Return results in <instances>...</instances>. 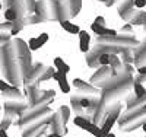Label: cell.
<instances>
[{
    "instance_id": "1",
    "label": "cell",
    "mask_w": 146,
    "mask_h": 137,
    "mask_svg": "<svg viewBox=\"0 0 146 137\" xmlns=\"http://www.w3.org/2000/svg\"><path fill=\"white\" fill-rule=\"evenodd\" d=\"M53 115H54V113L51 111L50 107H44L40 109H34V111L27 109L16 122H18L19 130L23 133L31 127L42 126V124H51Z\"/></svg>"
},
{
    "instance_id": "2",
    "label": "cell",
    "mask_w": 146,
    "mask_h": 137,
    "mask_svg": "<svg viewBox=\"0 0 146 137\" xmlns=\"http://www.w3.org/2000/svg\"><path fill=\"white\" fill-rule=\"evenodd\" d=\"M146 120V109L145 107H139L131 111H126L124 114H121L118 118V127L121 131H133L139 127H142L143 121Z\"/></svg>"
},
{
    "instance_id": "3",
    "label": "cell",
    "mask_w": 146,
    "mask_h": 137,
    "mask_svg": "<svg viewBox=\"0 0 146 137\" xmlns=\"http://www.w3.org/2000/svg\"><path fill=\"white\" fill-rule=\"evenodd\" d=\"M133 86H135V77H130L118 86H114V88H110V89H102L100 98L105 105L115 104L118 99L129 95L130 91H133Z\"/></svg>"
},
{
    "instance_id": "4",
    "label": "cell",
    "mask_w": 146,
    "mask_h": 137,
    "mask_svg": "<svg viewBox=\"0 0 146 137\" xmlns=\"http://www.w3.org/2000/svg\"><path fill=\"white\" fill-rule=\"evenodd\" d=\"M96 44L101 45H108V47H115V48H137L140 42L130 35H115V36H98L96 38Z\"/></svg>"
},
{
    "instance_id": "5",
    "label": "cell",
    "mask_w": 146,
    "mask_h": 137,
    "mask_svg": "<svg viewBox=\"0 0 146 137\" xmlns=\"http://www.w3.org/2000/svg\"><path fill=\"white\" fill-rule=\"evenodd\" d=\"M117 10H118V15L121 16V19L126 22H130L139 9L135 5V0H121L117 6Z\"/></svg>"
},
{
    "instance_id": "6",
    "label": "cell",
    "mask_w": 146,
    "mask_h": 137,
    "mask_svg": "<svg viewBox=\"0 0 146 137\" xmlns=\"http://www.w3.org/2000/svg\"><path fill=\"white\" fill-rule=\"evenodd\" d=\"M115 74H117V73L114 71V69H113L111 66H101V67L91 76L89 82H91L94 86H96V85L102 83L104 80H107V79H110V77L115 76Z\"/></svg>"
},
{
    "instance_id": "7",
    "label": "cell",
    "mask_w": 146,
    "mask_h": 137,
    "mask_svg": "<svg viewBox=\"0 0 146 137\" xmlns=\"http://www.w3.org/2000/svg\"><path fill=\"white\" fill-rule=\"evenodd\" d=\"M73 86L76 88V91L79 93H88V95H101L102 91H100V88L94 86L91 82H85L79 77L73 79Z\"/></svg>"
},
{
    "instance_id": "8",
    "label": "cell",
    "mask_w": 146,
    "mask_h": 137,
    "mask_svg": "<svg viewBox=\"0 0 146 137\" xmlns=\"http://www.w3.org/2000/svg\"><path fill=\"white\" fill-rule=\"evenodd\" d=\"M45 70H47V67L42 64V63H36L34 67H32V70H31V73H29V76L25 79V86H29V85H36V83H40V80H41V77H42V74L45 73Z\"/></svg>"
},
{
    "instance_id": "9",
    "label": "cell",
    "mask_w": 146,
    "mask_h": 137,
    "mask_svg": "<svg viewBox=\"0 0 146 137\" xmlns=\"http://www.w3.org/2000/svg\"><path fill=\"white\" fill-rule=\"evenodd\" d=\"M50 128H51V133H56L60 137H63V136L67 134L66 124H64L63 117H62V114H60V113H54L53 120H51V124H50Z\"/></svg>"
},
{
    "instance_id": "10",
    "label": "cell",
    "mask_w": 146,
    "mask_h": 137,
    "mask_svg": "<svg viewBox=\"0 0 146 137\" xmlns=\"http://www.w3.org/2000/svg\"><path fill=\"white\" fill-rule=\"evenodd\" d=\"M35 15L41 16L44 21H53L50 0H38L36 2V7H35Z\"/></svg>"
},
{
    "instance_id": "11",
    "label": "cell",
    "mask_w": 146,
    "mask_h": 137,
    "mask_svg": "<svg viewBox=\"0 0 146 137\" xmlns=\"http://www.w3.org/2000/svg\"><path fill=\"white\" fill-rule=\"evenodd\" d=\"M44 91L40 89V83L36 85H29V86H25V96L28 98V104H34L35 101H38V99L42 96Z\"/></svg>"
},
{
    "instance_id": "12",
    "label": "cell",
    "mask_w": 146,
    "mask_h": 137,
    "mask_svg": "<svg viewBox=\"0 0 146 137\" xmlns=\"http://www.w3.org/2000/svg\"><path fill=\"white\" fill-rule=\"evenodd\" d=\"M135 64L136 67H142L146 64V38L143 42H140V45L137 48H135Z\"/></svg>"
},
{
    "instance_id": "13",
    "label": "cell",
    "mask_w": 146,
    "mask_h": 137,
    "mask_svg": "<svg viewBox=\"0 0 146 137\" xmlns=\"http://www.w3.org/2000/svg\"><path fill=\"white\" fill-rule=\"evenodd\" d=\"M100 99H101V98H100ZM107 108H108V105H105L102 101H100L98 107H96V109H95V114H94V117H92V122L98 124V126H100L101 122H104L105 118H107Z\"/></svg>"
},
{
    "instance_id": "14",
    "label": "cell",
    "mask_w": 146,
    "mask_h": 137,
    "mask_svg": "<svg viewBox=\"0 0 146 137\" xmlns=\"http://www.w3.org/2000/svg\"><path fill=\"white\" fill-rule=\"evenodd\" d=\"M91 29H92V32L96 34V36H115V35H118L117 31L108 29L107 26H101V25L95 23V22L91 25Z\"/></svg>"
},
{
    "instance_id": "15",
    "label": "cell",
    "mask_w": 146,
    "mask_h": 137,
    "mask_svg": "<svg viewBox=\"0 0 146 137\" xmlns=\"http://www.w3.org/2000/svg\"><path fill=\"white\" fill-rule=\"evenodd\" d=\"M146 104V95L142 96V98H137L136 95L133 96H129L126 99V107H127V111H131L135 108H139V107H143Z\"/></svg>"
},
{
    "instance_id": "16",
    "label": "cell",
    "mask_w": 146,
    "mask_h": 137,
    "mask_svg": "<svg viewBox=\"0 0 146 137\" xmlns=\"http://www.w3.org/2000/svg\"><path fill=\"white\" fill-rule=\"evenodd\" d=\"M53 79L58 83L60 91H62L63 93H69V92H70V85H69V82H67V79H66V74H64V73L56 71L54 76H53Z\"/></svg>"
},
{
    "instance_id": "17",
    "label": "cell",
    "mask_w": 146,
    "mask_h": 137,
    "mask_svg": "<svg viewBox=\"0 0 146 137\" xmlns=\"http://www.w3.org/2000/svg\"><path fill=\"white\" fill-rule=\"evenodd\" d=\"M89 42H91V36H89V34L86 32V31H80V34H79V48H80V51L82 53H89L91 51V45H89Z\"/></svg>"
},
{
    "instance_id": "18",
    "label": "cell",
    "mask_w": 146,
    "mask_h": 137,
    "mask_svg": "<svg viewBox=\"0 0 146 137\" xmlns=\"http://www.w3.org/2000/svg\"><path fill=\"white\" fill-rule=\"evenodd\" d=\"M2 96L9 99V101H18V99L19 101H23V95H22V92L16 88V86H12L10 89L2 92Z\"/></svg>"
},
{
    "instance_id": "19",
    "label": "cell",
    "mask_w": 146,
    "mask_h": 137,
    "mask_svg": "<svg viewBox=\"0 0 146 137\" xmlns=\"http://www.w3.org/2000/svg\"><path fill=\"white\" fill-rule=\"evenodd\" d=\"M80 98L79 95H73L70 98V108L73 109V113H76L78 115H85V108L80 105Z\"/></svg>"
},
{
    "instance_id": "20",
    "label": "cell",
    "mask_w": 146,
    "mask_h": 137,
    "mask_svg": "<svg viewBox=\"0 0 146 137\" xmlns=\"http://www.w3.org/2000/svg\"><path fill=\"white\" fill-rule=\"evenodd\" d=\"M110 66L114 69V71L118 74L124 70V63L121 61V58L118 57V54H111V60H110Z\"/></svg>"
},
{
    "instance_id": "21",
    "label": "cell",
    "mask_w": 146,
    "mask_h": 137,
    "mask_svg": "<svg viewBox=\"0 0 146 137\" xmlns=\"http://www.w3.org/2000/svg\"><path fill=\"white\" fill-rule=\"evenodd\" d=\"M58 23H60V26H62L66 32H69V34H80L79 26L75 25L72 21H60Z\"/></svg>"
},
{
    "instance_id": "22",
    "label": "cell",
    "mask_w": 146,
    "mask_h": 137,
    "mask_svg": "<svg viewBox=\"0 0 146 137\" xmlns=\"http://www.w3.org/2000/svg\"><path fill=\"white\" fill-rule=\"evenodd\" d=\"M129 23H131L133 26H137V25H145V23H146V12L139 9V10L136 12V15L133 16V19H131Z\"/></svg>"
},
{
    "instance_id": "23",
    "label": "cell",
    "mask_w": 146,
    "mask_h": 137,
    "mask_svg": "<svg viewBox=\"0 0 146 137\" xmlns=\"http://www.w3.org/2000/svg\"><path fill=\"white\" fill-rule=\"evenodd\" d=\"M118 121V118L115 117H107L105 121L102 122V126H101V130H102V134H108V133H111V128L114 127V124Z\"/></svg>"
},
{
    "instance_id": "24",
    "label": "cell",
    "mask_w": 146,
    "mask_h": 137,
    "mask_svg": "<svg viewBox=\"0 0 146 137\" xmlns=\"http://www.w3.org/2000/svg\"><path fill=\"white\" fill-rule=\"evenodd\" d=\"M69 2V10H70V16L75 18L79 15V12L82 9V0H67Z\"/></svg>"
},
{
    "instance_id": "25",
    "label": "cell",
    "mask_w": 146,
    "mask_h": 137,
    "mask_svg": "<svg viewBox=\"0 0 146 137\" xmlns=\"http://www.w3.org/2000/svg\"><path fill=\"white\" fill-rule=\"evenodd\" d=\"M86 64L91 69H96V70H98L101 67V64H100V56H95L94 53L89 51L88 56H86Z\"/></svg>"
},
{
    "instance_id": "26",
    "label": "cell",
    "mask_w": 146,
    "mask_h": 137,
    "mask_svg": "<svg viewBox=\"0 0 146 137\" xmlns=\"http://www.w3.org/2000/svg\"><path fill=\"white\" fill-rule=\"evenodd\" d=\"M54 67L57 69V71L64 73V74H67V73L70 71V66H69L67 63H64L63 58H60V57H56V58H54Z\"/></svg>"
},
{
    "instance_id": "27",
    "label": "cell",
    "mask_w": 146,
    "mask_h": 137,
    "mask_svg": "<svg viewBox=\"0 0 146 137\" xmlns=\"http://www.w3.org/2000/svg\"><path fill=\"white\" fill-rule=\"evenodd\" d=\"M121 61L124 64H135V53L131 51V48H126L121 53Z\"/></svg>"
},
{
    "instance_id": "28",
    "label": "cell",
    "mask_w": 146,
    "mask_h": 137,
    "mask_svg": "<svg viewBox=\"0 0 146 137\" xmlns=\"http://www.w3.org/2000/svg\"><path fill=\"white\" fill-rule=\"evenodd\" d=\"M91 121H92V118H89V117H86V115H76L75 120H73L75 126H78V127L82 128V130H85V127H86Z\"/></svg>"
},
{
    "instance_id": "29",
    "label": "cell",
    "mask_w": 146,
    "mask_h": 137,
    "mask_svg": "<svg viewBox=\"0 0 146 137\" xmlns=\"http://www.w3.org/2000/svg\"><path fill=\"white\" fill-rule=\"evenodd\" d=\"M40 22H45V21H44L41 16L35 15V13L25 16V25H35V23H40Z\"/></svg>"
},
{
    "instance_id": "30",
    "label": "cell",
    "mask_w": 146,
    "mask_h": 137,
    "mask_svg": "<svg viewBox=\"0 0 146 137\" xmlns=\"http://www.w3.org/2000/svg\"><path fill=\"white\" fill-rule=\"evenodd\" d=\"M133 92H135V95H136L137 98H142V96L146 95V88L143 86V83L135 82V86H133Z\"/></svg>"
},
{
    "instance_id": "31",
    "label": "cell",
    "mask_w": 146,
    "mask_h": 137,
    "mask_svg": "<svg viewBox=\"0 0 146 137\" xmlns=\"http://www.w3.org/2000/svg\"><path fill=\"white\" fill-rule=\"evenodd\" d=\"M5 19L9 21V22H15L18 19V15H16V12L13 7H10V9H5Z\"/></svg>"
},
{
    "instance_id": "32",
    "label": "cell",
    "mask_w": 146,
    "mask_h": 137,
    "mask_svg": "<svg viewBox=\"0 0 146 137\" xmlns=\"http://www.w3.org/2000/svg\"><path fill=\"white\" fill-rule=\"evenodd\" d=\"M58 113L62 114L64 124H67V121H69V118H70V108L66 107V105H62V107H60V109H58Z\"/></svg>"
},
{
    "instance_id": "33",
    "label": "cell",
    "mask_w": 146,
    "mask_h": 137,
    "mask_svg": "<svg viewBox=\"0 0 146 137\" xmlns=\"http://www.w3.org/2000/svg\"><path fill=\"white\" fill-rule=\"evenodd\" d=\"M54 73H56L54 67H47V70H45V73L42 74V77H41L40 83H41V82H47V80H50V79H53V76H54Z\"/></svg>"
},
{
    "instance_id": "34",
    "label": "cell",
    "mask_w": 146,
    "mask_h": 137,
    "mask_svg": "<svg viewBox=\"0 0 146 137\" xmlns=\"http://www.w3.org/2000/svg\"><path fill=\"white\" fill-rule=\"evenodd\" d=\"M28 45H29V50H31V51H35V50H40V48L42 47V44L40 42V40H38V38H29Z\"/></svg>"
},
{
    "instance_id": "35",
    "label": "cell",
    "mask_w": 146,
    "mask_h": 137,
    "mask_svg": "<svg viewBox=\"0 0 146 137\" xmlns=\"http://www.w3.org/2000/svg\"><path fill=\"white\" fill-rule=\"evenodd\" d=\"M25 6H27V12L29 15L35 13V7H36V2H35V0H25Z\"/></svg>"
},
{
    "instance_id": "36",
    "label": "cell",
    "mask_w": 146,
    "mask_h": 137,
    "mask_svg": "<svg viewBox=\"0 0 146 137\" xmlns=\"http://www.w3.org/2000/svg\"><path fill=\"white\" fill-rule=\"evenodd\" d=\"M0 28H2V32H6V34H10L12 29H13V22H2V25H0Z\"/></svg>"
},
{
    "instance_id": "37",
    "label": "cell",
    "mask_w": 146,
    "mask_h": 137,
    "mask_svg": "<svg viewBox=\"0 0 146 137\" xmlns=\"http://www.w3.org/2000/svg\"><path fill=\"white\" fill-rule=\"evenodd\" d=\"M110 60H111V54H101L100 56V64L101 66H110Z\"/></svg>"
},
{
    "instance_id": "38",
    "label": "cell",
    "mask_w": 146,
    "mask_h": 137,
    "mask_svg": "<svg viewBox=\"0 0 146 137\" xmlns=\"http://www.w3.org/2000/svg\"><path fill=\"white\" fill-rule=\"evenodd\" d=\"M10 124H12V120H10V118L3 117V118H2V130H5V131H6V130L9 128Z\"/></svg>"
},
{
    "instance_id": "39",
    "label": "cell",
    "mask_w": 146,
    "mask_h": 137,
    "mask_svg": "<svg viewBox=\"0 0 146 137\" xmlns=\"http://www.w3.org/2000/svg\"><path fill=\"white\" fill-rule=\"evenodd\" d=\"M121 32H124V34H130V32H133V25H131V23H126V25H123V26H121Z\"/></svg>"
},
{
    "instance_id": "40",
    "label": "cell",
    "mask_w": 146,
    "mask_h": 137,
    "mask_svg": "<svg viewBox=\"0 0 146 137\" xmlns=\"http://www.w3.org/2000/svg\"><path fill=\"white\" fill-rule=\"evenodd\" d=\"M10 88H12V86H10L9 83H6L5 79L0 80V89H2V92H5V91H7V89H10Z\"/></svg>"
},
{
    "instance_id": "41",
    "label": "cell",
    "mask_w": 146,
    "mask_h": 137,
    "mask_svg": "<svg viewBox=\"0 0 146 137\" xmlns=\"http://www.w3.org/2000/svg\"><path fill=\"white\" fill-rule=\"evenodd\" d=\"M48 38H50V36H48V34H45V32H42V34L38 36V40H40V42H41L42 45H44V44L48 41Z\"/></svg>"
},
{
    "instance_id": "42",
    "label": "cell",
    "mask_w": 146,
    "mask_h": 137,
    "mask_svg": "<svg viewBox=\"0 0 146 137\" xmlns=\"http://www.w3.org/2000/svg\"><path fill=\"white\" fill-rule=\"evenodd\" d=\"M135 5L137 9H143L146 6V0H135Z\"/></svg>"
},
{
    "instance_id": "43",
    "label": "cell",
    "mask_w": 146,
    "mask_h": 137,
    "mask_svg": "<svg viewBox=\"0 0 146 137\" xmlns=\"http://www.w3.org/2000/svg\"><path fill=\"white\" fill-rule=\"evenodd\" d=\"M135 82H137V83H145V82H146V74H139V76H136V77H135Z\"/></svg>"
},
{
    "instance_id": "44",
    "label": "cell",
    "mask_w": 146,
    "mask_h": 137,
    "mask_svg": "<svg viewBox=\"0 0 146 137\" xmlns=\"http://www.w3.org/2000/svg\"><path fill=\"white\" fill-rule=\"evenodd\" d=\"M95 23L101 25V26H105V19H104L102 16H96V18H95Z\"/></svg>"
},
{
    "instance_id": "45",
    "label": "cell",
    "mask_w": 146,
    "mask_h": 137,
    "mask_svg": "<svg viewBox=\"0 0 146 137\" xmlns=\"http://www.w3.org/2000/svg\"><path fill=\"white\" fill-rule=\"evenodd\" d=\"M137 73H139V74H146V64L142 66V67H139V69H137Z\"/></svg>"
},
{
    "instance_id": "46",
    "label": "cell",
    "mask_w": 146,
    "mask_h": 137,
    "mask_svg": "<svg viewBox=\"0 0 146 137\" xmlns=\"http://www.w3.org/2000/svg\"><path fill=\"white\" fill-rule=\"evenodd\" d=\"M121 0H108V2L105 3L107 6H113V5H115V3H120Z\"/></svg>"
},
{
    "instance_id": "47",
    "label": "cell",
    "mask_w": 146,
    "mask_h": 137,
    "mask_svg": "<svg viewBox=\"0 0 146 137\" xmlns=\"http://www.w3.org/2000/svg\"><path fill=\"white\" fill-rule=\"evenodd\" d=\"M0 136H2V137H9V136L6 134V131H5V130H0Z\"/></svg>"
},
{
    "instance_id": "48",
    "label": "cell",
    "mask_w": 146,
    "mask_h": 137,
    "mask_svg": "<svg viewBox=\"0 0 146 137\" xmlns=\"http://www.w3.org/2000/svg\"><path fill=\"white\" fill-rule=\"evenodd\" d=\"M44 137H60L58 134H56V133H51V134H48V136H44Z\"/></svg>"
},
{
    "instance_id": "49",
    "label": "cell",
    "mask_w": 146,
    "mask_h": 137,
    "mask_svg": "<svg viewBox=\"0 0 146 137\" xmlns=\"http://www.w3.org/2000/svg\"><path fill=\"white\" fill-rule=\"evenodd\" d=\"M142 130L146 133V120H145V121H143V124H142Z\"/></svg>"
},
{
    "instance_id": "50",
    "label": "cell",
    "mask_w": 146,
    "mask_h": 137,
    "mask_svg": "<svg viewBox=\"0 0 146 137\" xmlns=\"http://www.w3.org/2000/svg\"><path fill=\"white\" fill-rule=\"evenodd\" d=\"M100 2H104V3H107V2H108V0H100Z\"/></svg>"
},
{
    "instance_id": "51",
    "label": "cell",
    "mask_w": 146,
    "mask_h": 137,
    "mask_svg": "<svg viewBox=\"0 0 146 137\" xmlns=\"http://www.w3.org/2000/svg\"><path fill=\"white\" fill-rule=\"evenodd\" d=\"M58 2H67V0H58Z\"/></svg>"
},
{
    "instance_id": "52",
    "label": "cell",
    "mask_w": 146,
    "mask_h": 137,
    "mask_svg": "<svg viewBox=\"0 0 146 137\" xmlns=\"http://www.w3.org/2000/svg\"><path fill=\"white\" fill-rule=\"evenodd\" d=\"M143 28H145V31H146V23H145V25H143Z\"/></svg>"
},
{
    "instance_id": "53",
    "label": "cell",
    "mask_w": 146,
    "mask_h": 137,
    "mask_svg": "<svg viewBox=\"0 0 146 137\" xmlns=\"http://www.w3.org/2000/svg\"><path fill=\"white\" fill-rule=\"evenodd\" d=\"M143 107H145V109H146V104H145V105H143Z\"/></svg>"
}]
</instances>
